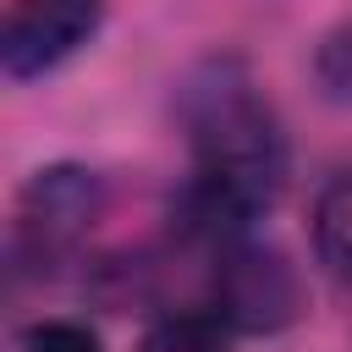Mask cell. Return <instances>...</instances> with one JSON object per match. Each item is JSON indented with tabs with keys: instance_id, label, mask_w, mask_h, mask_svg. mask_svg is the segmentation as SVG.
Masks as SVG:
<instances>
[{
	"instance_id": "6da1fadb",
	"label": "cell",
	"mask_w": 352,
	"mask_h": 352,
	"mask_svg": "<svg viewBox=\"0 0 352 352\" xmlns=\"http://www.w3.org/2000/svg\"><path fill=\"white\" fill-rule=\"evenodd\" d=\"M182 121H187V143H192L187 220L204 236L231 242L286 187L280 121L236 60H209L187 77Z\"/></svg>"
},
{
	"instance_id": "7a4b0ae2",
	"label": "cell",
	"mask_w": 352,
	"mask_h": 352,
	"mask_svg": "<svg viewBox=\"0 0 352 352\" xmlns=\"http://www.w3.org/2000/svg\"><path fill=\"white\" fill-rule=\"evenodd\" d=\"M209 314L226 324V330H242V336H270V330H286L297 314H302V280L297 270L286 264V253L264 248V242H220L214 253V286H209Z\"/></svg>"
},
{
	"instance_id": "3957f363",
	"label": "cell",
	"mask_w": 352,
	"mask_h": 352,
	"mask_svg": "<svg viewBox=\"0 0 352 352\" xmlns=\"http://www.w3.org/2000/svg\"><path fill=\"white\" fill-rule=\"evenodd\" d=\"M104 209V182L82 165H50L38 170L16 198V253L33 264H55L72 253L88 226Z\"/></svg>"
},
{
	"instance_id": "277c9868",
	"label": "cell",
	"mask_w": 352,
	"mask_h": 352,
	"mask_svg": "<svg viewBox=\"0 0 352 352\" xmlns=\"http://www.w3.org/2000/svg\"><path fill=\"white\" fill-rule=\"evenodd\" d=\"M104 22V0H16L0 33V66L11 82H33L66 66Z\"/></svg>"
},
{
	"instance_id": "5b68a950",
	"label": "cell",
	"mask_w": 352,
	"mask_h": 352,
	"mask_svg": "<svg viewBox=\"0 0 352 352\" xmlns=\"http://www.w3.org/2000/svg\"><path fill=\"white\" fill-rule=\"evenodd\" d=\"M314 248L336 280L352 286V176L330 182L314 204Z\"/></svg>"
},
{
	"instance_id": "8992f818",
	"label": "cell",
	"mask_w": 352,
	"mask_h": 352,
	"mask_svg": "<svg viewBox=\"0 0 352 352\" xmlns=\"http://www.w3.org/2000/svg\"><path fill=\"white\" fill-rule=\"evenodd\" d=\"M138 352H226V324L214 314H165L148 324Z\"/></svg>"
},
{
	"instance_id": "52a82bcc",
	"label": "cell",
	"mask_w": 352,
	"mask_h": 352,
	"mask_svg": "<svg viewBox=\"0 0 352 352\" xmlns=\"http://www.w3.org/2000/svg\"><path fill=\"white\" fill-rule=\"evenodd\" d=\"M22 352H104V341L82 319H38L22 336Z\"/></svg>"
},
{
	"instance_id": "ba28073f",
	"label": "cell",
	"mask_w": 352,
	"mask_h": 352,
	"mask_svg": "<svg viewBox=\"0 0 352 352\" xmlns=\"http://www.w3.org/2000/svg\"><path fill=\"white\" fill-rule=\"evenodd\" d=\"M319 77H324V94L352 99V28H346L341 38L324 44V55H319Z\"/></svg>"
}]
</instances>
